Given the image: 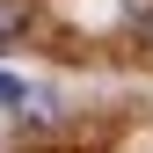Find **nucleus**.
<instances>
[{
	"label": "nucleus",
	"instance_id": "f257e3e1",
	"mask_svg": "<svg viewBox=\"0 0 153 153\" xmlns=\"http://www.w3.org/2000/svg\"><path fill=\"white\" fill-rule=\"evenodd\" d=\"M22 22H29V0H0V36H15Z\"/></svg>",
	"mask_w": 153,
	"mask_h": 153
},
{
	"label": "nucleus",
	"instance_id": "f03ea898",
	"mask_svg": "<svg viewBox=\"0 0 153 153\" xmlns=\"http://www.w3.org/2000/svg\"><path fill=\"white\" fill-rule=\"evenodd\" d=\"M0 102H22V88H15V80H7V73H0Z\"/></svg>",
	"mask_w": 153,
	"mask_h": 153
}]
</instances>
